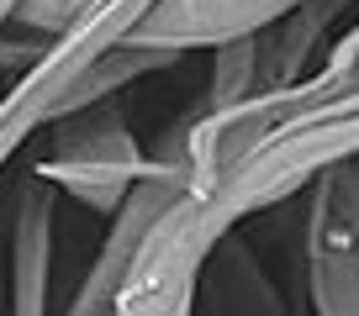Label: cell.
Segmentation results:
<instances>
[{"mask_svg":"<svg viewBox=\"0 0 359 316\" xmlns=\"http://www.w3.org/2000/svg\"><path fill=\"white\" fill-rule=\"evenodd\" d=\"M302 6L306 0H158L148 22L122 48H148V53H169V58L217 53L227 43L269 32Z\"/></svg>","mask_w":359,"mask_h":316,"instance_id":"4","label":"cell"},{"mask_svg":"<svg viewBox=\"0 0 359 316\" xmlns=\"http://www.w3.org/2000/svg\"><path fill=\"white\" fill-rule=\"evenodd\" d=\"M148 169H154V153L133 137L127 116L116 106H95V111L53 127V143L32 174L64 201L111 222L127 206V195L148 180Z\"/></svg>","mask_w":359,"mask_h":316,"instance_id":"2","label":"cell"},{"mask_svg":"<svg viewBox=\"0 0 359 316\" xmlns=\"http://www.w3.org/2000/svg\"><path fill=\"white\" fill-rule=\"evenodd\" d=\"M196 316H291L285 295L248 237L227 232L196 274Z\"/></svg>","mask_w":359,"mask_h":316,"instance_id":"6","label":"cell"},{"mask_svg":"<svg viewBox=\"0 0 359 316\" xmlns=\"http://www.w3.org/2000/svg\"><path fill=\"white\" fill-rule=\"evenodd\" d=\"M58 211L43 180H22L6 222V316H53Z\"/></svg>","mask_w":359,"mask_h":316,"instance_id":"5","label":"cell"},{"mask_svg":"<svg viewBox=\"0 0 359 316\" xmlns=\"http://www.w3.org/2000/svg\"><path fill=\"white\" fill-rule=\"evenodd\" d=\"M0 316H6V222H0Z\"/></svg>","mask_w":359,"mask_h":316,"instance_id":"9","label":"cell"},{"mask_svg":"<svg viewBox=\"0 0 359 316\" xmlns=\"http://www.w3.org/2000/svg\"><path fill=\"white\" fill-rule=\"evenodd\" d=\"M196 274L201 269L169 264V259H158V253L143 248L116 316H196Z\"/></svg>","mask_w":359,"mask_h":316,"instance_id":"7","label":"cell"},{"mask_svg":"<svg viewBox=\"0 0 359 316\" xmlns=\"http://www.w3.org/2000/svg\"><path fill=\"white\" fill-rule=\"evenodd\" d=\"M85 11H90V0H22L16 16H11V27H16V32H27V37L53 43V37H64Z\"/></svg>","mask_w":359,"mask_h":316,"instance_id":"8","label":"cell"},{"mask_svg":"<svg viewBox=\"0 0 359 316\" xmlns=\"http://www.w3.org/2000/svg\"><path fill=\"white\" fill-rule=\"evenodd\" d=\"M302 274L312 316H359V164L323 174L306 190Z\"/></svg>","mask_w":359,"mask_h":316,"instance_id":"3","label":"cell"},{"mask_svg":"<svg viewBox=\"0 0 359 316\" xmlns=\"http://www.w3.org/2000/svg\"><path fill=\"white\" fill-rule=\"evenodd\" d=\"M154 6L158 0H90V11L64 37H53L22 79H11V90L0 95V169L22 153V143L32 132L64 122L69 95L79 90V79L101 58H111L148 22Z\"/></svg>","mask_w":359,"mask_h":316,"instance_id":"1","label":"cell"},{"mask_svg":"<svg viewBox=\"0 0 359 316\" xmlns=\"http://www.w3.org/2000/svg\"><path fill=\"white\" fill-rule=\"evenodd\" d=\"M16 6H22V0H0V32H6V27H11V16H16Z\"/></svg>","mask_w":359,"mask_h":316,"instance_id":"10","label":"cell"}]
</instances>
